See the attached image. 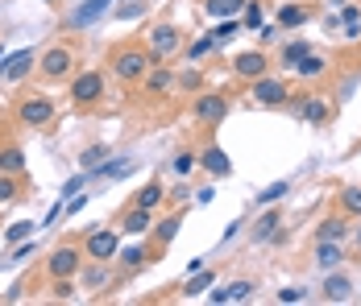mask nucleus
Segmentation results:
<instances>
[{"instance_id": "nucleus-1", "label": "nucleus", "mask_w": 361, "mask_h": 306, "mask_svg": "<svg viewBox=\"0 0 361 306\" xmlns=\"http://www.w3.org/2000/svg\"><path fill=\"white\" fill-rule=\"evenodd\" d=\"M149 67H154V63H149V50H142V46H121V50H112V75H116L121 83H142Z\"/></svg>"}, {"instance_id": "nucleus-2", "label": "nucleus", "mask_w": 361, "mask_h": 306, "mask_svg": "<svg viewBox=\"0 0 361 306\" xmlns=\"http://www.w3.org/2000/svg\"><path fill=\"white\" fill-rule=\"evenodd\" d=\"M37 75L46 79V83H59V79H71L75 75V50L71 46H50V50H42L37 54Z\"/></svg>"}, {"instance_id": "nucleus-3", "label": "nucleus", "mask_w": 361, "mask_h": 306, "mask_svg": "<svg viewBox=\"0 0 361 306\" xmlns=\"http://www.w3.org/2000/svg\"><path fill=\"white\" fill-rule=\"evenodd\" d=\"M228 96L224 91H204V96H195L191 103V116H195V125H204V129H220L224 120H228Z\"/></svg>"}, {"instance_id": "nucleus-4", "label": "nucleus", "mask_w": 361, "mask_h": 306, "mask_svg": "<svg viewBox=\"0 0 361 306\" xmlns=\"http://www.w3.org/2000/svg\"><path fill=\"white\" fill-rule=\"evenodd\" d=\"M71 103L75 108H96V103L104 100V75L100 70H79L71 79Z\"/></svg>"}, {"instance_id": "nucleus-5", "label": "nucleus", "mask_w": 361, "mask_h": 306, "mask_svg": "<svg viewBox=\"0 0 361 306\" xmlns=\"http://www.w3.org/2000/svg\"><path fill=\"white\" fill-rule=\"evenodd\" d=\"M149 63L158 67V63H166V58H175L183 50V34H179V25H154L149 30Z\"/></svg>"}, {"instance_id": "nucleus-6", "label": "nucleus", "mask_w": 361, "mask_h": 306, "mask_svg": "<svg viewBox=\"0 0 361 306\" xmlns=\"http://www.w3.org/2000/svg\"><path fill=\"white\" fill-rule=\"evenodd\" d=\"M250 96H253V103H262V108H287L290 87H287V79H274V75H257V79L250 83Z\"/></svg>"}, {"instance_id": "nucleus-7", "label": "nucleus", "mask_w": 361, "mask_h": 306, "mask_svg": "<svg viewBox=\"0 0 361 306\" xmlns=\"http://www.w3.org/2000/svg\"><path fill=\"white\" fill-rule=\"evenodd\" d=\"M287 103L299 112V120L312 125V129H320V125L332 120V103H328V96H303V91H299V96H290Z\"/></svg>"}, {"instance_id": "nucleus-8", "label": "nucleus", "mask_w": 361, "mask_h": 306, "mask_svg": "<svg viewBox=\"0 0 361 306\" xmlns=\"http://www.w3.org/2000/svg\"><path fill=\"white\" fill-rule=\"evenodd\" d=\"M17 120H21L25 129H46V125H54V100H46V96L21 100L17 103Z\"/></svg>"}, {"instance_id": "nucleus-9", "label": "nucleus", "mask_w": 361, "mask_h": 306, "mask_svg": "<svg viewBox=\"0 0 361 306\" xmlns=\"http://www.w3.org/2000/svg\"><path fill=\"white\" fill-rule=\"evenodd\" d=\"M83 257H87V253H79L75 244H59V248L46 257V273H50V277H75V273L83 269Z\"/></svg>"}, {"instance_id": "nucleus-10", "label": "nucleus", "mask_w": 361, "mask_h": 306, "mask_svg": "<svg viewBox=\"0 0 361 306\" xmlns=\"http://www.w3.org/2000/svg\"><path fill=\"white\" fill-rule=\"evenodd\" d=\"M34 67H37V50H30V46H25V50H13V54L0 58V79H4V83H21Z\"/></svg>"}, {"instance_id": "nucleus-11", "label": "nucleus", "mask_w": 361, "mask_h": 306, "mask_svg": "<svg viewBox=\"0 0 361 306\" xmlns=\"http://www.w3.org/2000/svg\"><path fill=\"white\" fill-rule=\"evenodd\" d=\"M83 253H87L92 261H116L121 240H116V232H109V228H96V232H87V240H83Z\"/></svg>"}, {"instance_id": "nucleus-12", "label": "nucleus", "mask_w": 361, "mask_h": 306, "mask_svg": "<svg viewBox=\"0 0 361 306\" xmlns=\"http://www.w3.org/2000/svg\"><path fill=\"white\" fill-rule=\"evenodd\" d=\"M233 75L237 79H257V75H270V54L266 50H241L237 58H233Z\"/></svg>"}, {"instance_id": "nucleus-13", "label": "nucleus", "mask_w": 361, "mask_h": 306, "mask_svg": "<svg viewBox=\"0 0 361 306\" xmlns=\"http://www.w3.org/2000/svg\"><path fill=\"white\" fill-rule=\"evenodd\" d=\"M171 87H175V75L166 70V63H158V67H149V70H145L142 91L149 96V100H158V96H171Z\"/></svg>"}, {"instance_id": "nucleus-14", "label": "nucleus", "mask_w": 361, "mask_h": 306, "mask_svg": "<svg viewBox=\"0 0 361 306\" xmlns=\"http://www.w3.org/2000/svg\"><path fill=\"white\" fill-rule=\"evenodd\" d=\"M200 170H208L212 178H228V174H233V158H228L220 145H204V153H200Z\"/></svg>"}, {"instance_id": "nucleus-15", "label": "nucleus", "mask_w": 361, "mask_h": 306, "mask_svg": "<svg viewBox=\"0 0 361 306\" xmlns=\"http://www.w3.org/2000/svg\"><path fill=\"white\" fill-rule=\"evenodd\" d=\"M324 302H349L353 298V277H345V273H324Z\"/></svg>"}, {"instance_id": "nucleus-16", "label": "nucleus", "mask_w": 361, "mask_h": 306, "mask_svg": "<svg viewBox=\"0 0 361 306\" xmlns=\"http://www.w3.org/2000/svg\"><path fill=\"white\" fill-rule=\"evenodd\" d=\"M109 4L112 0H83V4L71 13V30H87L92 21H100V17L109 13Z\"/></svg>"}, {"instance_id": "nucleus-17", "label": "nucleus", "mask_w": 361, "mask_h": 306, "mask_svg": "<svg viewBox=\"0 0 361 306\" xmlns=\"http://www.w3.org/2000/svg\"><path fill=\"white\" fill-rule=\"evenodd\" d=\"M312 13H316L312 4H283L274 21H279V30H299V25H307V21H312Z\"/></svg>"}, {"instance_id": "nucleus-18", "label": "nucleus", "mask_w": 361, "mask_h": 306, "mask_svg": "<svg viewBox=\"0 0 361 306\" xmlns=\"http://www.w3.org/2000/svg\"><path fill=\"white\" fill-rule=\"evenodd\" d=\"M279 228H283V215H279L274 207H266L262 219L253 224V240H257V244H270V240L279 236Z\"/></svg>"}, {"instance_id": "nucleus-19", "label": "nucleus", "mask_w": 361, "mask_h": 306, "mask_svg": "<svg viewBox=\"0 0 361 306\" xmlns=\"http://www.w3.org/2000/svg\"><path fill=\"white\" fill-rule=\"evenodd\" d=\"M75 277H79V286H83V290H104V286L112 281V273L104 269V261H92V265H83Z\"/></svg>"}, {"instance_id": "nucleus-20", "label": "nucleus", "mask_w": 361, "mask_h": 306, "mask_svg": "<svg viewBox=\"0 0 361 306\" xmlns=\"http://www.w3.org/2000/svg\"><path fill=\"white\" fill-rule=\"evenodd\" d=\"M341 261H345V253H341L336 240H316V265H320V269L328 273V269H336Z\"/></svg>"}, {"instance_id": "nucleus-21", "label": "nucleus", "mask_w": 361, "mask_h": 306, "mask_svg": "<svg viewBox=\"0 0 361 306\" xmlns=\"http://www.w3.org/2000/svg\"><path fill=\"white\" fill-rule=\"evenodd\" d=\"M320 75H328V58L324 54H307V58H299L295 63V79H320Z\"/></svg>"}, {"instance_id": "nucleus-22", "label": "nucleus", "mask_w": 361, "mask_h": 306, "mask_svg": "<svg viewBox=\"0 0 361 306\" xmlns=\"http://www.w3.org/2000/svg\"><path fill=\"white\" fill-rule=\"evenodd\" d=\"M149 224H154V211H145V207H137L133 203V211H125V232L129 236H142V232H149Z\"/></svg>"}, {"instance_id": "nucleus-23", "label": "nucleus", "mask_w": 361, "mask_h": 306, "mask_svg": "<svg viewBox=\"0 0 361 306\" xmlns=\"http://www.w3.org/2000/svg\"><path fill=\"white\" fill-rule=\"evenodd\" d=\"M307 54H312V42L295 37V42H287V46L279 50V63H283V70H295V63H299V58H307Z\"/></svg>"}, {"instance_id": "nucleus-24", "label": "nucleus", "mask_w": 361, "mask_h": 306, "mask_svg": "<svg viewBox=\"0 0 361 306\" xmlns=\"http://www.w3.org/2000/svg\"><path fill=\"white\" fill-rule=\"evenodd\" d=\"M245 4H250V0H204V13H208V17H241V13H245Z\"/></svg>"}, {"instance_id": "nucleus-25", "label": "nucleus", "mask_w": 361, "mask_h": 306, "mask_svg": "<svg viewBox=\"0 0 361 306\" xmlns=\"http://www.w3.org/2000/svg\"><path fill=\"white\" fill-rule=\"evenodd\" d=\"M145 261H149V248H142V244H129V248H121V253H116V265H121V269H142Z\"/></svg>"}, {"instance_id": "nucleus-26", "label": "nucleus", "mask_w": 361, "mask_h": 306, "mask_svg": "<svg viewBox=\"0 0 361 306\" xmlns=\"http://www.w3.org/2000/svg\"><path fill=\"white\" fill-rule=\"evenodd\" d=\"M212 281H216V269H195L187 281H183V298H195V294H204Z\"/></svg>"}, {"instance_id": "nucleus-27", "label": "nucleus", "mask_w": 361, "mask_h": 306, "mask_svg": "<svg viewBox=\"0 0 361 306\" xmlns=\"http://www.w3.org/2000/svg\"><path fill=\"white\" fill-rule=\"evenodd\" d=\"M345 232H349V224H345V215H328V219H320V228H316V240H345Z\"/></svg>"}, {"instance_id": "nucleus-28", "label": "nucleus", "mask_w": 361, "mask_h": 306, "mask_svg": "<svg viewBox=\"0 0 361 306\" xmlns=\"http://www.w3.org/2000/svg\"><path fill=\"white\" fill-rule=\"evenodd\" d=\"M162 199H166V186H162V182H145L142 191H137V199H133V203L145 207V211H158V203H162Z\"/></svg>"}, {"instance_id": "nucleus-29", "label": "nucleus", "mask_w": 361, "mask_h": 306, "mask_svg": "<svg viewBox=\"0 0 361 306\" xmlns=\"http://www.w3.org/2000/svg\"><path fill=\"white\" fill-rule=\"evenodd\" d=\"M0 174H25V153L17 145H4L0 149Z\"/></svg>"}, {"instance_id": "nucleus-30", "label": "nucleus", "mask_w": 361, "mask_h": 306, "mask_svg": "<svg viewBox=\"0 0 361 306\" xmlns=\"http://www.w3.org/2000/svg\"><path fill=\"white\" fill-rule=\"evenodd\" d=\"M336 199H341V211H345V215L361 219V186H341Z\"/></svg>"}, {"instance_id": "nucleus-31", "label": "nucleus", "mask_w": 361, "mask_h": 306, "mask_svg": "<svg viewBox=\"0 0 361 306\" xmlns=\"http://www.w3.org/2000/svg\"><path fill=\"white\" fill-rule=\"evenodd\" d=\"M104 162H109V149H104V145H87V149L79 153V170H87V174L100 170Z\"/></svg>"}, {"instance_id": "nucleus-32", "label": "nucleus", "mask_w": 361, "mask_h": 306, "mask_svg": "<svg viewBox=\"0 0 361 306\" xmlns=\"http://www.w3.org/2000/svg\"><path fill=\"white\" fill-rule=\"evenodd\" d=\"M220 42L216 37H200V42H191V46H187V50H183V58H187V63H191V67H195V63H200V58H208V54H212V50H216Z\"/></svg>"}, {"instance_id": "nucleus-33", "label": "nucleus", "mask_w": 361, "mask_h": 306, "mask_svg": "<svg viewBox=\"0 0 361 306\" xmlns=\"http://www.w3.org/2000/svg\"><path fill=\"white\" fill-rule=\"evenodd\" d=\"M287 191H290V182H287V178L270 182L266 191H257V207H270V203H279V199H287Z\"/></svg>"}, {"instance_id": "nucleus-34", "label": "nucleus", "mask_w": 361, "mask_h": 306, "mask_svg": "<svg viewBox=\"0 0 361 306\" xmlns=\"http://www.w3.org/2000/svg\"><path fill=\"white\" fill-rule=\"evenodd\" d=\"M179 224H183V215H166V219H162V224H158V228H154V240H158V244H162V248H166V244H171V240L179 236Z\"/></svg>"}, {"instance_id": "nucleus-35", "label": "nucleus", "mask_w": 361, "mask_h": 306, "mask_svg": "<svg viewBox=\"0 0 361 306\" xmlns=\"http://www.w3.org/2000/svg\"><path fill=\"white\" fill-rule=\"evenodd\" d=\"M262 25H266V13H262V0H250V4H245V13H241V30H253V34H257Z\"/></svg>"}, {"instance_id": "nucleus-36", "label": "nucleus", "mask_w": 361, "mask_h": 306, "mask_svg": "<svg viewBox=\"0 0 361 306\" xmlns=\"http://www.w3.org/2000/svg\"><path fill=\"white\" fill-rule=\"evenodd\" d=\"M21 195V174H0V207Z\"/></svg>"}, {"instance_id": "nucleus-37", "label": "nucleus", "mask_w": 361, "mask_h": 306, "mask_svg": "<svg viewBox=\"0 0 361 306\" xmlns=\"http://www.w3.org/2000/svg\"><path fill=\"white\" fill-rule=\"evenodd\" d=\"M237 34H241V21L237 17H220V25H212V37L216 42H233Z\"/></svg>"}, {"instance_id": "nucleus-38", "label": "nucleus", "mask_w": 361, "mask_h": 306, "mask_svg": "<svg viewBox=\"0 0 361 306\" xmlns=\"http://www.w3.org/2000/svg\"><path fill=\"white\" fill-rule=\"evenodd\" d=\"M253 290H257V286H253L250 277H241V281H228V302H250Z\"/></svg>"}, {"instance_id": "nucleus-39", "label": "nucleus", "mask_w": 361, "mask_h": 306, "mask_svg": "<svg viewBox=\"0 0 361 306\" xmlns=\"http://www.w3.org/2000/svg\"><path fill=\"white\" fill-rule=\"evenodd\" d=\"M34 236V224L30 219H21V224H13V228H4V244H21V240Z\"/></svg>"}, {"instance_id": "nucleus-40", "label": "nucleus", "mask_w": 361, "mask_h": 306, "mask_svg": "<svg viewBox=\"0 0 361 306\" xmlns=\"http://www.w3.org/2000/svg\"><path fill=\"white\" fill-rule=\"evenodd\" d=\"M195 166H200V158H195L191 149H179V153H175V174H183V178H187Z\"/></svg>"}, {"instance_id": "nucleus-41", "label": "nucleus", "mask_w": 361, "mask_h": 306, "mask_svg": "<svg viewBox=\"0 0 361 306\" xmlns=\"http://www.w3.org/2000/svg\"><path fill=\"white\" fill-rule=\"evenodd\" d=\"M175 87H183V91H200V87H204V75H200L195 67H191V70H183L179 79H175Z\"/></svg>"}, {"instance_id": "nucleus-42", "label": "nucleus", "mask_w": 361, "mask_h": 306, "mask_svg": "<svg viewBox=\"0 0 361 306\" xmlns=\"http://www.w3.org/2000/svg\"><path fill=\"white\" fill-rule=\"evenodd\" d=\"M145 8H149V4H145V0H125V4H121V8H116V17H125V21H129V17H142Z\"/></svg>"}, {"instance_id": "nucleus-43", "label": "nucleus", "mask_w": 361, "mask_h": 306, "mask_svg": "<svg viewBox=\"0 0 361 306\" xmlns=\"http://www.w3.org/2000/svg\"><path fill=\"white\" fill-rule=\"evenodd\" d=\"M274 298H279V302H307V290H299V286H287V290H279Z\"/></svg>"}, {"instance_id": "nucleus-44", "label": "nucleus", "mask_w": 361, "mask_h": 306, "mask_svg": "<svg viewBox=\"0 0 361 306\" xmlns=\"http://www.w3.org/2000/svg\"><path fill=\"white\" fill-rule=\"evenodd\" d=\"M71 294H75L71 277H54V298H71Z\"/></svg>"}, {"instance_id": "nucleus-45", "label": "nucleus", "mask_w": 361, "mask_h": 306, "mask_svg": "<svg viewBox=\"0 0 361 306\" xmlns=\"http://www.w3.org/2000/svg\"><path fill=\"white\" fill-rule=\"evenodd\" d=\"M324 30L328 34H341V13H336V17H324Z\"/></svg>"}, {"instance_id": "nucleus-46", "label": "nucleus", "mask_w": 361, "mask_h": 306, "mask_svg": "<svg viewBox=\"0 0 361 306\" xmlns=\"http://www.w3.org/2000/svg\"><path fill=\"white\" fill-rule=\"evenodd\" d=\"M208 298H212V302H228V286H220V290H212Z\"/></svg>"}, {"instance_id": "nucleus-47", "label": "nucleus", "mask_w": 361, "mask_h": 306, "mask_svg": "<svg viewBox=\"0 0 361 306\" xmlns=\"http://www.w3.org/2000/svg\"><path fill=\"white\" fill-rule=\"evenodd\" d=\"M42 4H59V0H42Z\"/></svg>"}, {"instance_id": "nucleus-48", "label": "nucleus", "mask_w": 361, "mask_h": 306, "mask_svg": "<svg viewBox=\"0 0 361 306\" xmlns=\"http://www.w3.org/2000/svg\"><path fill=\"white\" fill-rule=\"evenodd\" d=\"M357 244H361V232H357Z\"/></svg>"}, {"instance_id": "nucleus-49", "label": "nucleus", "mask_w": 361, "mask_h": 306, "mask_svg": "<svg viewBox=\"0 0 361 306\" xmlns=\"http://www.w3.org/2000/svg\"><path fill=\"white\" fill-rule=\"evenodd\" d=\"M0 58H4V50H0Z\"/></svg>"}]
</instances>
